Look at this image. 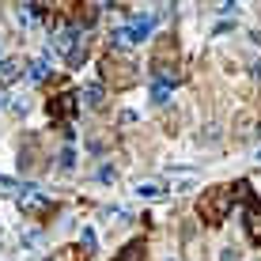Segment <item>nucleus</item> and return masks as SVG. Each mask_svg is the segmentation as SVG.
I'll list each match as a JSON object with an SVG mask.
<instances>
[{"instance_id": "3", "label": "nucleus", "mask_w": 261, "mask_h": 261, "mask_svg": "<svg viewBox=\"0 0 261 261\" xmlns=\"http://www.w3.org/2000/svg\"><path fill=\"white\" fill-rule=\"evenodd\" d=\"M76 102H80V95H57L49 102V114H53V118H68V114L76 110Z\"/></svg>"}, {"instance_id": "9", "label": "nucleus", "mask_w": 261, "mask_h": 261, "mask_svg": "<svg viewBox=\"0 0 261 261\" xmlns=\"http://www.w3.org/2000/svg\"><path fill=\"white\" fill-rule=\"evenodd\" d=\"M144 257V246H140V242H129V246H125V254L118 257V261H140Z\"/></svg>"}, {"instance_id": "8", "label": "nucleus", "mask_w": 261, "mask_h": 261, "mask_svg": "<svg viewBox=\"0 0 261 261\" xmlns=\"http://www.w3.org/2000/svg\"><path fill=\"white\" fill-rule=\"evenodd\" d=\"M46 76H49V57H38L31 65V80H46Z\"/></svg>"}, {"instance_id": "2", "label": "nucleus", "mask_w": 261, "mask_h": 261, "mask_svg": "<svg viewBox=\"0 0 261 261\" xmlns=\"http://www.w3.org/2000/svg\"><path fill=\"white\" fill-rule=\"evenodd\" d=\"M102 80H110L114 87H129L133 80H137V72H133V61L106 57V61H102Z\"/></svg>"}, {"instance_id": "14", "label": "nucleus", "mask_w": 261, "mask_h": 261, "mask_svg": "<svg viewBox=\"0 0 261 261\" xmlns=\"http://www.w3.org/2000/svg\"><path fill=\"white\" fill-rule=\"evenodd\" d=\"M220 261H242V254H239L235 246H227V250H223V254H220Z\"/></svg>"}, {"instance_id": "11", "label": "nucleus", "mask_w": 261, "mask_h": 261, "mask_svg": "<svg viewBox=\"0 0 261 261\" xmlns=\"http://www.w3.org/2000/svg\"><path fill=\"white\" fill-rule=\"evenodd\" d=\"M72 167H76V151L65 148V151H61V170H72Z\"/></svg>"}, {"instance_id": "12", "label": "nucleus", "mask_w": 261, "mask_h": 261, "mask_svg": "<svg viewBox=\"0 0 261 261\" xmlns=\"http://www.w3.org/2000/svg\"><path fill=\"white\" fill-rule=\"evenodd\" d=\"M137 193H140V197H148V201H151V197H159L163 190H159V186H137Z\"/></svg>"}, {"instance_id": "1", "label": "nucleus", "mask_w": 261, "mask_h": 261, "mask_svg": "<svg viewBox=\"0 0 261 261\" xmlns=\"http://www.w3.org/2000/svg\"><path fill=\"white\" fill-rule=\"evenodd\" d=\"M246 190V182H239V186H212L208 193H201V204H197V212H201V220L204 223H223L227 220V212H231V204H235V197Z\"/></svg>"}, {"instance_id": "13", "label": "nucleus", "mask_w": 261, "mask_h": 261, "mask_svg": "<svg viewBox=\"0 0 261 261\" xmlns=\"http://www.w3.org/2000/svg\"><path fill=\"white\" fill-rule=\"evenodd\" d=\"M80 242L91 250V246H95V231H91V227H84V231H80Z\"/></svg>"}, {"instance_id": "7", "label": "nucleus", "mask_w": 261, "mask_h": 261, "mask_svg": "<svg viewBox=\"0 0 261 261\" xmlns=\"http://www.w3.org/2000/svg\"><path fill=\"white\" fill-rule=\"evenodd\" d=\"M167 95H170V80L159 76V80H155V87H151V98H155V102H167Z\"/></svg>"}, {"instance_id": "16", "label": "nucleus", "mask_w": 261, "mask_h": 261, "mask_svg": "<svg viewBox=\"0 0 261 261\" xmlns=\"http://www.w3.org/2000/svg\"><path fill=\"white\" fill-rule=\"evenodd\" d=\"M254 76H257V84H261V65H254Z\"/></svg>"}, {"instance_id": "17", "label": "nucleus", "mask_w": 261, "mask_h": 261, "mask_svg": "<svg viewBox=\"0 0 261 261\" xmlns=\"http://www.w3.org/2000/svg\"><path fill=\"white\" fill-rule=\"evenodd\" d=\"M257 159H261V155H257Z\"/></svg>"}, {"instance_id": "10", "label": "nucleus", "mask_w": 261, "mask_h": 261, "mask_svg": "<svg viewBox=\"0 0 261 261\" xmlns=\"http://www.w3.org/2000/svg\"><path fill=\"white\" fill-rule=\"evenodd\" d=\"M0 76H4V80H15V76H19V65H15V61H0Z\"/></svg>"}, {"instance_id": "4", "label": "nucleus", "mask_w": 261, "mask_h": 261, "mask_svg": "<svg viewBox=\"0 0 261 261\" xmlns=\"http://www.w3.org/2000/svg\"><path fill=\"white\" fill-rule=\"evenodd\" d=\"M246 231H250V239H254V242H261V204L257 201L246 204Z\"/></svg>"}, {"instance_id": "6", "label": "nucleus", "mask_w": 261, "mask_h": 261, "mask_svg": "<svg viewBox=\"0 0 261 261\" xmlns=\"http://www.w3.org/2000/svg\"><path fill=\"white\" fill-rule=\"evenodd\" d=\"M87 257V250H76V246H65V250H57L53 257H46V261H84Z\"/></svg>"}, {"instance_id": "15", "label": "nucleus", "mask_w": 261, "mask_h": 261, "mask_svg": "<svg viewBox=\"0 0 261 261\" xmlns=\"http://www.w3.org/2000/svg\"><path fill=\"white\" fill-rule=\"evenodd\" d=\"M114 178H118V174H114V167H98V182H114Z\"/></svg>"}, {"instance_id": "5", "label": "nucleus", "mask_w": 261, "mask_h": 261, "mask_svg": "<svg viewBox=\"0 0 261 261\" xmlns=\"http://www.w3.org/2000/svg\"><path fill=\"white\" fill-rule=\"evenodd\" d=\"M80 98H84L87 110H98V106H102V98H106V91H102V84H84Z\"/></svg>"}]
</instances>
